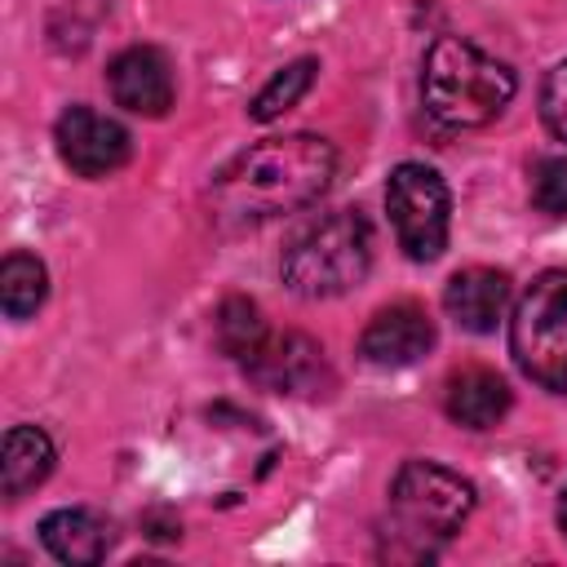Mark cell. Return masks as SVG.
I'll use <instances>...</instances> for the list:
<instances>
[{
	"label": "cell",
	"instance_id": "4",
	"mask_svg": "<svg viewBox=\"0 0 567 567\" xmlns=\"http://www.w3.org/2000/svg\"><path fill=\"white\" fill-rule=\"evenodd\" d=\"M284 284L297 297H341L372 270V226L359 208H337L310 221L284 248Z\"/></svg>",
	"mask_w": 567,
	"mask_h": 567
},
{
	"label": "cell",
	"instance_id": "12",
	"mask_svg": "<svg viewBox=\"0 0 567 567\" xmlns=\"http://www.w3.org/2000/svg\"><path fill=\"white\" fill-rule=\"evenodd\" d=\"M509 403H514L509 385L492 368H461L447 377V390H443L447 416L465 430H492L509 412Z\"/></svg>",
	"mask_w": 567,
	"mask_h": 567
},
{
	"label": "cell",
	"instance_id": "8",
	"mask_svg": "<svg viewBox=\"0 0 567 567\" xmlns=\"http://www.w3.org/2000/svg\"><path fill=\"white\" fill-rule=\"evenodd\" d=\"M106 89H111L115 106H124L128 115L159 120V115H168L173 93H177L173 89V62L155 44H128L124 53L111 58Z\"/></svg>",
	"mask_w": 567,
	"mask_h": 567
},
{
	"label": "cell",
	"instance_id": "9",
	"mask_svg": "<svg viewBox=\"0 0 567 567\" xmlns=\"http://www.w3.org/2000/svg\"><path fill=\"white\" fill-rule=\"evenodd\" d=\"M244 368L252 381L279 394H319L323 385H332L323 346L310 341L306 332H270Z\"/></svg>",
	"mask_w": 567,
	"mask_h": 567
},
{
	"label": "cell",
	"instance_id": "13",
	"mask_svg": "<svg viewBox=\"0 0 567 567\" xmlns=\"http://www.w3.org/2000/svg\"><path fill=\"white\" fill-rule=\"evenodd\" d=\"M40 540L58 563L93 567V563H102V554L111 545V527L93 509H53L40 523Z\"/></svg>",
	"mask_w": 567,
	"mask_h": 567
},
{
	"label": "cell",
	"instance_id": "18",
	"mask_svg": "<svg viewBox=\"0 0 567 567\" xmlns=\"http://www.w3.org/2000/svg\"><path fill=\"white\" fill-rule=\"evenodd\" d=\"M532 204L549 217H567V155H540L532 164Z\"/></svg>",
	"mask_w": 567,
	"mask_h": 567
},
{
	"label": "cell",
	"instance_id": "7",
	"mask_svg": "<svg viewBox=\"0 0 567 567\" xmlns=\"http://www.w3.org/2000/svg\"><path fill=\"white\" fill-rule=\"evenodd\" d=\"M53 142H58V155L62 164L75 173V177H111L115 168L128 164L133 155V137L120 120L93 111V106H66L53 124Z\"/></svg>",
	"mask_w": 567,
	"mask_h": 567
},
{
	"label": "cell",
	"instance_id": "10",
	"mask_svg": "<svg viewBox=\"0 0 567 567\" xmlns=\"http://www.w3.org/2000/svg\"><path fill=\"white\" fill-rule=\"evenodd\" d=\"M434 350V319L416 301H394L377 310L359 337V354L372 368H412Z\"/></svg>",
	"mask_w": 567,
	"mask_h": 567
},
{
	"label": "cell",
	"instance_id": "17",
	"mask_svg": "<svg viewBox=\"0 0 567 567\" xmlns=\"http://www.w3.org/2000/svg\"><path fill=\"white\" fill-rule=\"evenodd\" d=\"M266 337H270V328H266L257 301H248V297H226V301H221V310H217V346H221L230 359L248 363V359L261 350Z\"/></svg>",
	"mask_w": 567,
	"mask_h": 567
},
{
	"label": "cell",
	"instance_id": "6",
	"mask_svg": "<svg viewBox=\"0 0 567 567\" xmlns=\"http://www.w3.org/2000/svg\"><path fill=\"white\" fill-rule=\"evenodd\" d=\"M385 213L394 226L399 248L412 261H434L447 248V221H452V195L447 182L430 164H399L385 182Z\"/></svg>",
	"mask_w": 567,
	"mask_h": 567
},
{
	"label": "cell",
	"instance_id": "19",
	"mask_svg": "<svg viewBox=\"0 0 567 567\" xmlns=\"http://www.w3.org/2000/svg\"><path fill=\"white\" fill-rule=\"evenodd\" d=\"M540 120L558 142H567V58L540 84Z\"/></svg>",
	"mask_w": 567,
	"mask_h": 567
},
{
	"label": "cell",
	"instance_id": "11",
	"mask_svg": "<svg viewBox=\"0 0 567 567\" xmlns=\"http://www.w3.org/2000/svg\"><path fill=\"white\" fill-rule=\"evenodd\" d=\"M509 275L496 270V266H465L447 279L443 288V310L456 328L474 332V337H487L496 332V323L505 319V306H509Z\"/></svg>",
	"mask_w": 567,
	"mask_h": 567
},
{
	"label": "cell",
	"instance_id": "1",
	"mask_svg": "<svg viewBox=\"0 0 567 567\" xmlns=\"http://www.w3.org/2000/svg\"><path fill=\"white\" fill-rule=\"evenodd\" d=\"M337 173V151L332 142L315 133H288V137H266L248 151H239L208 186L213 217L226 230L261 226L284 213H297L315 204Z\"/></svg>",
	"mask_w": 567,
	"mask_h": 567
},
{
	"label": "cell",
	"instance_id": "14",
	"mask_svg": "<svg viewBox=\"0 0 567 567\" xmlns=\"http://www.w3.org/2000/svg\"><path fill=\"white\" fill-rule=\"evenodd\" d=\"M53 470V439L40 425H13L4 434V456H0V487L9 501L27 496L40 487Z\"/></svg>",
	"mask_w": 567,
	"mask_h": 567
},
{
	"label": "cell",
	"instance_id": "5",
	"mask_svg": "<svg viewBox=\"0 0 567 567\" xmlns=\"http://www.w3.org/2000/svg\"><path fill=\"white\" fill-rule=\"evenodd\" d=\"M509 354L527 381L567 394V270H545L527 284L509 315Z\"/></svg>",
	"mask_w": 567,
	"mask_h": 567
},
{
	"label": "cell",
	"instance_id": "16",
	"mask_svg": "<svg viewBox=\"0 0 567 567\" xmlns=\"http://www.w3.org/2000/svg\"><path fill=\"white\" fill-rule=\"evenodd\" d=\"M315 71H319V62L315 58H292L288 66H279L266 84H261V93L252 97V106H248V115L257 120V124H270V120H279L284 111H292L306 93H310V84H315Z\"/></svg>",
	"mask_w": 567,
	"mask_h": 567
},
{
	"label": "cell",
	"instance_id": "20",
	"mask_svg": "<svg viewBox=\"0 0 567 567\" xmlns=\"http://www.w3.org/2000/svg\"><path fill=\"white\" fill-rule=\"evenodd\" d=\"M558 532L567 536V487H563V501H558Z\"/></svg>",
	"mask_w": 567,
	"mask_h": 567
},
{
	"label": "cell",
	"instance_id": "3",
	"mask_svg": "<svg viewBox=\"0 0 567 567\" xmlns=\"http://www.w3.org/2000/svg\"><path fill=\"white\" fill-rule=\"evenodd\" d=\"M474 483L434 461H403L390 483V523H394V554L434 558L470 518Z\"/></svg>",
	"mask_w": 567,
	"mask_h": 567
},
{
	"label": "cell",
	"instance_id": "2",
	"mask_svg": "<svg viewBox=\"0 0 567 567\" xmlns=\"http://www.w3.org/2000/svg\"><path fill=\"white\" fill-rule=\"evenodd\" d=\"M514 89V71L461 35H439L421 58V106L447 133L492 124Z\"/></svg>",
	"mask_w": 567,
	"mask_h": 567
},
{
	"label": "cell",
	"instance_id": "15",
	"mask_svg": "<svg viewBox=\"0 0 567 567\" xmlns=\"http://www.w3.org/2000/svg\"><path fill=\"white\" fill-rule=\"evenodd\" d=\"M49 292V270L31 252H9L0 266V306L9 319H31Z\"/></svg>",
	"mask_w": 567,
	"mask_h": 567
}]
</instances>
